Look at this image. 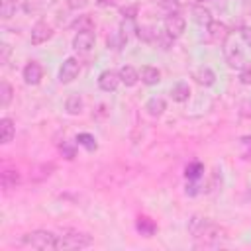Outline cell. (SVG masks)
<instances>
[{
    "label": "cell",
    "instance_id": "21",
    "mask_svg": "<svg viewBox=\"0 0 251 251\" xmlns=\"http://www.w3.org/2000/svg\"><path fill=\"white\" fill-rule=\"evenodd\" d=\"M14 98V88L8 80H0V106L6 108Z\"/></svg>",
    "mask_w": 251,
    "mask_h": 251
},
{
    "label": "cell",
    "instance_id": "16",
    "mask_svg": "<svg viewBox=\"0 0 251 251\" xmlns=\"http://www.w3.org/2000/svg\"><path fill=\"white\" fill-rule=\"evenodd\" d=\"M14 135H16V126H14V122H12L10 118H2V120H0V141H2L4 145H8V143L14 139Z\"/></svg>",
    "mask_w": 251,
    "mask_h": 251
},
{
    "label": "cell",
    "instance_id": "6",
    "mask_svg": "<svg viewBox=\"0 0 251 251\" xmlns=\"http://www.w3.org/2000/svg\"><path fill=\"white\" fill-rule=\"evenodd\" d=\"M184 29H186V20H184L178 12H171V14L165 18V31H167L173 39L180 37V35L184 33Z\"/></svg>",
    "mask_w": 251,
    "mask_h": 251
},
{
    "label": "cell",
    "instance_id": "15",
    "mask_svg": "<svg viewBox=\"0 0 251 251\" xmlns=\"http://www.w3.org/2000/svg\"><path fill=\"white\" fill-rule=\"evenodd\" d=\"M145 110H147V114H149V116L159 118V116H163V112L167 110V102H165L161 96H153V98H149V100H147Z\"/></svg>",
    "mask_w": 251,
    "mask_h": 251
},
{
    "label": "cell",
    "instance_id": "32",
    "mask_svg": "<svg viewBox=\"0 0 251 251\" xmlns=\"http://www.w3.org/2000/svg\"><path fill=\"white\" fill-rule=\"evenodd\" d=\"M8 55H10V45L8 43H2V55H0V63L2 65L8 63Z\"/></svg>",
    "mask_w": 251,
    "mask_h": 251
},
{
    "label": "cell",
    "instance_id": "27",
    "mask_svg": "<svg viewBox=\"0 0 251 251\" xmlns=\"http://www.w3.org/2000/svg\"><path fill=\"white\" fill-rule=\"evenodd\" d=\"M76 141H78V145L86 147L88 151H94V149H96V139H94V135H90V133H78V135H76Z\"/></svg>",
    "mask_w": 251,
    "mask_h": 251
},
{
    "label": "cell",
    "instance_id": "8",
    "mask_svg": "<svg viewBox=\"0 0 251 251\" xmlns=\"http://www.w3.org/2000/svg\"><path fill=\"white\" fill-rule=\"evenodd\" d=\"M53 35V27L47 24V22H37L33 27H31V33H29V41L33 45H41L45 43L47 39H51Z\"/></svg>",
    "mask_w": 251,
    "mask_h": 251
},
{
    "label": "cell",
    "instance_id": "23",
    "mask_svg": "<svg viewBox=\"0 0 251 251\" xmlns=\"http://www.w3.org/2000/svg\"><path fill=\"white\" fill-rule=\"evenodd\" d=\"M53 0H25V4H24V10L29 14H33V12H41L43 8H47L49 4H51Z\"/></svg>",
    "mask_w": 251,
    "mask_h": 251
},
{
    "label": "cell",
    "instance_id": "11",
    "mask_svg": "<svg viewBox=\"0 0 251 251\" xmlns=\"http://www.w3.org/2000/svg\"><path fill=\"white\" fill-rule=\"evenodd\" d=\"M118 75H120L122 84H126V86H135V84L141 80L139 71H137L135 67H131V65H124V67L118 71Z\"/></svg>",
    "mask_w": 251,
    "mask_h": 251
},
{
    "label": "cell",
    "instance_id": "28",
    "mask_svg": "<svg viewBox=\"0 0 251 251\" xmlns=\"http://www.w3.org/2000/svg\"><path fill=\"white\" fill-rule=\"evenodd\" d=\"M239 80L241 84H251V61H245V65L239 69Z\"/></svg>",
    "mask_w": 251,
    "mask_h": 251
},
{
    "label": "cell",
    "instance_id": "35",
    "mask_svg": "<svg viewBox=\"0 0 251 251\" xmlns=\"http://www.w3.org/2000/svg\"><path fill=\"white\" fill-rule=\"evenodd\" d=\"M249 198H251V188H249Z\"/></svg>",
    "mask_w": 251,
    "mask_h": 251
},
{
    "label": "cell",
    "instance_id": "30",
    "mask_svg": "<svg viewBox=\"0 0 251 251\" xmlns=\"http://www.w3.org/2000/svg\"><path fill=\"white\" fill-rule=\"evenodd\" d=\"M122 14L126 20H133L135 14H137V6H127V8H122Z\"/></svg>",
    "mask_w": 251,
    "mask_h": 251
},
{
    "label": "cell",
    "instance_id": "13",
    "mask_svg": "<svg viewBox=\"0 0 251 251\" xmlns=\"http://www.w3.org/2000/svg\"><path fill=\"white\" fill-rule=\"evenodd\" d=\"M139 76H141V82L147 84V86H153L161 80V71L157 67H151V65H145L141 71H139Z\"/></svg>",
    "mask_w": 251,
    "mask_h": 251
},
{
    "label": "cell",
    "instance_id": "4",
    "mask_svg": "<svg viewBox=\"0 0 251 251\" xmlns=\"http://www.w3.org/2000/svg\"><path fill=\"white\" fill-rule=\"evenodd\" d=\"M224 57H226L227 67H231V69H241V67L245 65V57H243L241 47H239L237 41H233L229 35H227V39L224 41Z\"/></svg>",
    "mask_w": 251,
    "mask_h": 251
},
{
    "label": "cell",
    "instance_id": "29",
    "mask_svg": "<svg viewBox=\"0 0 251 251\" xmlns=\"http://www.w3.org/2000/svg\"><path fill=\"white\" fill-rule=\"evenodd\" d=\"M239 33H241V39H243V43H245L247 47H251V25H243Z\"/></svg>",
    "mask_w": 251,
    "mask_h": 251
},
{
    "label": "cell",
    "instance_id": "5",
    "mask_svg": "<svg viewBox=\"0 0 251 251\" xmlns=\"http://www.w3.org/2000/svg\"><path fill=\"white\" fill-rule=\"evenodd\" d=\"M78 73H80V63H78V59L67 57V59L63 61V65H61V69H59V82L69 84V82H73V80L78 76Z\"/></svg>",
    "mask_w": 251,
    "mask_h": 251
},
{
    "label": "cell",
    "instance_id": "3",
    "mask_svg": "<svg viewBox=\"0 0 251 251\" xmlns=\"http://www.w3.org/2000/svg\"><path fill=\"white\" fill-rule=\"evenodd\" d=\"M90 245H92V237L84 231L65 227L59 233V249H82Z\"/></svg>",
    "mask_w": 251,
    "mask_h": 251
},
{
    "label": "cell",
    "instance_id": "25",
    "mask_svg": "<svg viewBox=\"0 0 251 251\" xmlns=\"http://www.w3.org/2000/svg\"><path fill=\"white\" fill-rule=\"evenodd\" d=\"M137 229H139L145 237H151V235L155 233V224H153L149 218H139V222H137Z\"/></svg>",
    "mask_w": 251,
    "mask_h": 251
},
{
    "label": "cell",
    "instance_id": "33",
    "mask_svg": "<svg viewBox=\"0 0 251 251\" xmlns=\"http://www.w3.org/2000/svg\"><path fill=\"white\" fill-rule=\"evenodd\" d=\"M61 153H63L67 159H73V157H75V149H73L71 145H67V143L61 145Z\"/></svg>",
    "mask_w": 251,
    "mask_h": 251
},
{
    "label": "cell",
    "instance_id": "26",
    "mask_svg": "<svg viewBox=\"0 0 251 251\" xmlns=\"http://www.w3.org/2000/svg\"><path fill=\"white\" fill-rule=\"evenodd\" d=\"M202 173H204V167H202V163H198V161H194V163H190V165L186 167V178H190V180H198Z\"/></svg>",
    "mask_w": 251,
    "mask_h": 251
},
{
    "label": "cell",
    "instance_id": "20",
    "mask_svg": "<svg viewBox=\"0 0 251 251\" xmlns=\"http://www.w3.org/2000/svg\"><path fill=\"white\" fill-rule=\"evenodd\" d=\"M65 110L71 116H78L82 112V98L78 94H69L65 100Z\"/></svg>",
    "mask_w": 251,
    "mask_h": 251
},
{
    "label": "cell",
    "instance_id": "14",
    "mask_svg": "<svg viewBox=\"0 0 251 251\" xmlns=\"http://www.w3.org/2000/svg\"><path fill=\"white\" fill-rule=\"evenodd\" d=\"M206 27H208V35H210L212 41H222V43H224V41L227 39V35H229L227 27H226L224 24H220V22H212V24H208Z\"/></svg>",
    "mask_w": 251,
    "mask_h": 251
},
{
    "label": "cell",
    "instance_id": "9",
    "mask_svg": "<svg viewBox=\"0 0 251 251\" xmlns=\"http://www.w3.org/2000/svg\"><path fill=\"white\" fill-rule=\"evenodd\" d=\"M120 75L116 71H102L100 76H98V86L104 90V92H114L120 84Z\"/></svg>",
    "mask_w": 251,
    "mask_h": 251
},
{
    "label": "cell",
    "instance_id": "2",
    "mask_svg": "<svg viewBox=\"0 0 251 251\" xmlns=\"http://www.w3.org/2000/svg\"><path fill=\"white\" fill-rule=\"evenodd\" d=\"M22 243L33 249H59V235L47 229H33L24 233Z\"/></svg>",
    "mask_w": 251,
    "mask_h": 251
},
{
    "label": "cell",
    "instance_id": "18",
    "mask_svg": "<svg viewBox=\"0 0 251 251\" xmlns=\"http://www.w3.org/2000/svg\"><path fill=\"white\" fill-rule=\"evenodd\" d=\"M194 78L198 84H204V86H212L216 82V75L210 67H200L196 73H194Z\"/></svg>",
    "mask_w": 251,
    "mask_h": 251
},
{
    "label": "cell",
    "instance_id": "17",
    "mask_svg": "<svg viewBox=\"0 0 251 251\" xmlns=\"http://www.w3.org/2000/svg\"><path fill=\"white\" fill-rule=\"evenodd\" d=\"M192 20H194L198 25H208V24L214 22L212 12H210L208 8H204V6H194V8H192Z\"/></svg>",
    "mask_w": 251,
    "mask_h": 251
},
{
    "label": "cell",
    "instance_id": "31",
    "mask_svg": "<svg viewBox=\"0 0 251 251\" xmlns=\"http://www.w3.org/2000/svg\"><path fill=\"white\" fill-rule=\"evenodd\" d=\"M86 2H88V0H67V6H69L71 10H82V8L86 6Z\"/></svg>",
    "mask_w": 251,
    "mask_h": 251
},
{
    "label": "cell",
    "instance_id": "24",
    "mask_svg": "<svg viewBox=\"0 0 251 251\" xmlns=\"http://www.w3.org/2000/svg\"><path fill=\"white\" fill-rule=\"evenodd\" d=\"M218 190H222V173L214 171L208 184H206V192H218Z\"/></svg>",
    "mask_w": 251,
    "mask_h": 251
},
{
    "label": "cell",
    "instance_id": "7",
    "mask_svg": "<svg viewBox=\"0 0 251 251\" xmlns=\"http://www.w3.org/2000/svg\"><path fill=\"white\" fill-rule=\"evenodd\" d=\"M94 41H96V37H94L92 29H78V33L73 37V47L78 53H88L94 47Z\"/></svg>",
    "mask_w": 251,
    "mask_h": 251
},
{
    "label": "cell",
    "instance_id": "22",
    "mask_svg": "<svg viewBox=\"0 0 251 251\" xmlns=\"http://www.w3.org/2000/svg\"><path fill=\"white\" fill-rule=\"evenodd\" d=\"M18 0H0V16L2 20H10L16 14Z\"/></svg>",
    "mask_w": 251,
    "mask_h": 251
},
{
    "label": "cell",
    "instance_id": "12",
    "mask_svg": "<svg viewBox=\"0 0 251 251\" xmlns=\"http://www.w3.org/2000/svg\"><path fill=\"white\" fill-rule=\"evenodd\" d=\"M20 184V173L18 169H12V167H6L2 171V188L8 192L12 188H16Z\"/></svg>",
    "mask_w": 251,
    "mask_h": 251
},
{
    "label": "cell",
    "instance_id": "1",
    "mask_svg": "<svg viewBox=\"0 0 251 251\" xmlns=\"http://www.w3.org/2000/svg\"><path fill=\"white\" fill-rule=\"evenodd\" d=\"M188 231L200 247H218L227 241V229L212 222L210 218L194 216L188 222Z\"/></svg>",
    "mask_w": 251,
    "mask_h": 251
},
{
    "label": "cell",
    "instance_id": "10",
    "mask_svg": "<svg viewBox=\"0 0 251 251\" xmlns=\"http://www.w3.org/2000/svg\"><path fill=\"white\" fill-rule=\"evenodd\" d=\"M43 78V69L37 61H29L25 67H24V80L25 84H39Z\"/></svg>",
    "mask_w": 251,
    "mask_h": 251
},
{
    "label": "cell",
    "instance_id": "34",
    "mask_svg": "<svg viewBox=\"0 0 251 251\" xmlns=\"http://www.w3.org/2000/svg\"><path fill=\"white\" fill-rule=\"evenodd\" d=\"M98 4H100V6H112L114 0H98Z\"/></svg>",
    "mask_w": 251,
    "mask_h": 251
},
{
    "label": "cell",
    "instance_id": "19",
    "mask_svg": "<svg viewBox=\"0 0 251 251\" xmlns=\"http://www.w3.org/2000/svg\"><path fill=\"white\" fill-rule=\"evenodd\" d=\"M188 96H190V86L186 84V82H176V84H173V88H171V98L175 100V102H184V100H188Z\"/></svg>",
    "mask_w": 251,
    "mask_h": 251
}]
</instances>
